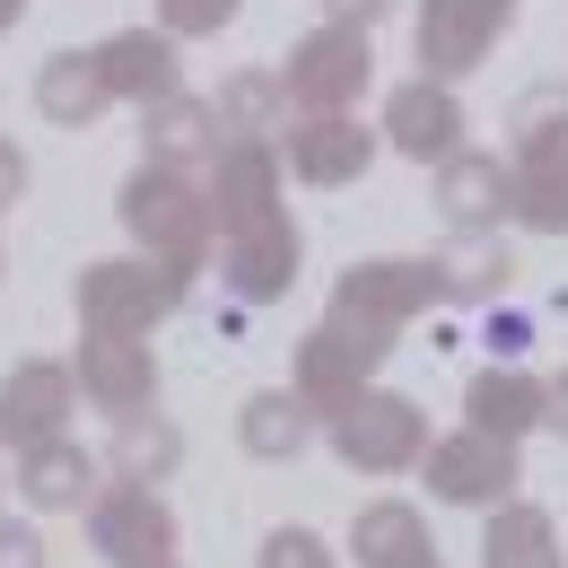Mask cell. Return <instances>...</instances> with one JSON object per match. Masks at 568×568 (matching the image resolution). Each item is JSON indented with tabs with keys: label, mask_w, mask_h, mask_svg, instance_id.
I'll use <instances>...</instances> for the list:
<instances>
[{
	"label": "cell",
	"mask_w": 568,
	"mask_h": 568,
	"mask_svg": "<svg viewBox=\"0 0 568 568\" xmlns=\"http://www.w3.org/2000/svg\"><path fill=\"white\" fill-rule=\"evenodd\" d=\"M525 342H534V324H525L516 306H498V315H490V351H498V358H516Z\"/></svg>",
	"instance_id": "1f68e13d"
},
{
	"label": "cell",
	"mask_w": 568,
	"mask_h": 568,
	"mask_svg": "<svg viewBox=\"0 0 568 568\" xmlns=\"http://www.w3.org/2000/svg\"><path fill=\"white\" fill-rule=\"evenodd\" d=\"M79 403V367L62 358H18L0 376V446H36V437H62Z\"/></svg>",
	"instance_id": "4fadbf2b"
},
{
	"label": "cell",
	"mask_w": 568,
	"mask_h": 568,
	"mask_svg": "<svg viewBox=\"0 0 568 568\" xmlns=\"http://www.w3.org/2000/svg\"><path fill=\"white\" fill-rule=\"evenodd\" d=\"M236 9H245V0H158V27L184 44V36H219Z\"/></svg>",
	"instance_id": "f1b7e54d"
},
{
	"label": "cell",
	"mask_w": 568,
	"mask_h": 568,
	"mask_svg": "<svg viewBox=\"0 0 568 568\" xmlns=\"http://www.w3.org/2000/svg\"><path fill=\"white\" fill-rule=\"evenodd\" d=\"M281 123H288L281 71H236L227 88H219V132H227V141H272Z\"/></svg>",
	"instance_id": "484cf974"
},
{
	"label": "cell",
	"mask_w": 568,
	"mask_h": 568,
	"mask_svg": "<svg viewBox=\"0 0 568 568\" xmlns=\"http://www.w3.org/2000/svg\"><path fill=\"white\" fill-rule=\"evenodd\" d=\"M0 568H44V534L36 525H0Z\"/></svg>",
	"instance_id": "4dcf8cb0"
},
{
	"label": "cell",
	"mask_w": 568,
	"mask_h": 568,
	"mask_svg": "<svg viewBox=\"0 0 568 568\" xmlns=\"http://www.w3.org/2000/svg\"><path fill=\"white\" fill-rule=\"evenodd\" d=\"M385 149L412 158V166H446L464 149V97H455V79H428V71L403 79L385 97Z\"/></svg>",
	"instance_id": "30bf717a"
},
{
	"label": "cell",
	"mask_w": 568,
	"mask_h": 568,
	"mask_svg": "<svg viewBox=\"0 0 568 568\" xmlns=\"http://www.w3.org/2000/svg\"><path fill=\"white\" fill-rule=\"evenodd\" d=\"M297 263H306V236H297V219L272 211L254 219V227H227V245H219V281L236 288L245 306H272L297 288Z\"/></svg>",
	"instance_id": "9c48e42d"
},
{
	"label": "cell",
	"mask_w": 568,
	"mask_h": 568,
	"mask_svg": "<svg viewBox=\"0 0 568 568\" xmlns=\"http://www.w3.org/2000/svg\"><path fill=\"white\" fill-rule=\"evenodd\" d=\"M88 542H97V560H114V568H166L175 560V507L149 481H105L88 498Z\"/></svg>",
	"instance_id": "8992f818"
},
{
	"label": "cell",
	"mask_w": 568,
	"mask_h": 568,
	"mask_svg": "<svg viewBox=\"0 0 568 568\" xmlns=\"http://www.w3.org/2000/svg\"><path fill=\"white\" fill-rule=\"evenodd\" d=\"M437 211L455 236H490L498 219L516 211V166H498L481 149H455L446 166H437Z\"/></svg>",
	"instance_id": "9a60e30c"
},
{
	"label": "cell",
	"mask_w": 568,
	"mask_h": 568,
	"mask_svg": "<svg viewBox=\"0 0 568 568\" xmlns=\"http://www.w3.org/2000/svg\"><path fill=\"white\" fill-rule=\"evenodd\" d=\"M324 9H333V18H342V27H376V18H385V9H394V0H324Z\"/></svg>",
	"instance_id": "836d02e7"
},
{
	"label": "cell",
	"mask_w": 568,
	"mask_h": 568,
	"mask_svg": "<svg viewBox=\"0 0 568 568\" xmlns=\"http://www.w3.org/2000/svg\"><path fill=\"white\" fill-rule=\"evenodd\" d=\"M507 272H516V263H507V245H498V227H490V236H455V245L437 254V281H446V297H473V306H481V297L498 306V288H507Z\"/></svg>",
	"instance_id": "4316f807"
},
{
	"label": "cell",
	"mask_w": 568,
	"mask_h": 568,
	"mask_svg": "<svg viewBox=\"0 0 568 568\" xmlns=\"http://www.w3.org/2000/svg\"><path fill=\"white\" fill-rule=\"evenodd\" d=\"M516 227L525 236H568V141L516 149Z\"/></svg>",
	"instance_id": "603a6c76"
},
{
	"label": "cell",
	"mask_w": 568,
	"mask_h": 568,
	"mask_svg": "<svg viewBox=\"0 0 568 568\" xmlns=\"http://www.w3.org/2000/svg\"><path fill=\"white\" fill-rule=\"evenodd\" d=\"M263 568H333V551H324V534L281 525V534H263Z\"/></svg>",
	"instance_id": "f546056e"
},
{
	"label": "cell",
	"mask_w": 568,
	"mask_h": 568,
	"mask_svg": "<svg viewBox=\"0 0 568 568\" xmlns=\"http://www.w3.org/2000/svg\"><path fill=\"white\" fill-rule=\"evenodd\" d=\"M184 464V428L158 420V412H132V420H114V481H166Z\"/></svg>",
	"instance_id": "d4e9b609"
},
{
	"label": "cell",
	"mask_w": 568,
	"mask_h": 568,
	"mask_svg": "<svg viewBox=\"0 0 568 568\" xmlns=\"http://www.w3.org/2000/svg\"><path fill=\"white\" fill-rule=\"evenodd\" d=\"M516 27V0H420L412 44L428 79H473L498 53V36Z\"/></svg>",
	"instance_id": "52a82bcc"
},
{
	"label": "cell",
	"mask_w": 568,
	"mask_h": 568,
	"mask_svg": "<svg viewBox=\"0 0 568 568\" xmlns=\"http://www.w3.org/2000/svg\"><path fill=\"white\" fill-rule=\"evenodd\" d=\"M420 473H428V498H446V507H481V516H490L498 498H516V446L490 437V428L428 437Z\"/></svg>",
	"instance_id": "ba28073f"
},
{
	"label": "cell",
	"mask_w": 568,
	"mask_h": 568,
	"mask_svg": "<svg viewBox=\"0 0 568 568\" xmlns=\"http://www.w3.org/2000/svg\"><path fill=\"white\" fill-rule=\"evenodd\" d=\"M542 394H551V420H542V428H560V437H568V367L551 376V385H542Z\"/></svg>",
	"instance_id": "e575fe53"
},
{
	"label": "cell",
	"mask_w": 568,
	"mask_h": 568,
	"mask_svg": "<svg viewBox=\"0 0 568 568\" xmlns=\"http://www.w3.org/2000/svg\"><path fill=\"white\" fill-rule=\"evenodd\" d=\"M385 568H446V560H437V542H412L403 560H385Z\"/></svg>",
	"instance_id": "d590c367"
},
{
	"label": "cell",
	"mask_w": 568,
	"mask_h": 568,
	"mask_svg": "<svg viewBox=\"0 0 568 568\" xmlns=\"http://www.w3.org/2000/svg\"><path fill=\"white\" fill-rule=\"evenodd\" d=\"M105 105H114V88H105V62H97V53H44V71H36V114H44V123L88 132Z\"/></svg>",
	"instance_id": "44dd1931"
},
{
	"label": "cell",
	"mask_w": 568,
	"mask_h": 568,
	"mask_svg": "<svg viewBox=\"0 0 568 568\" xmlns=\"http://www.w3.org/2000/svg\"><path fill=\"white\" fill-rule=\"evenodd\" d=\"M18 490H27L36 516H79L105 481H97V455H88V446H71V437H36V446H18Z\"/></svg>",
	"instance_id": "e0dca14e"
},
{
	"label": "cell",
	"mask_w": 568,
	"mask_h": 568,
	"mask_svg": "<svg viewBox=\"0 0 568 568\" xmlns=\"http://www.w3.org/2000/svg\"><path fill=\"white\" fill-rule=\"evenodd\" d=\"M437 297H446L437 263H420V254H376V263H351V272L333 281L324 324H342L351 342H367V351L394 358V333H403L412 315H428Z\"/></svg>",
	"instance_id": "6da1fadb"
},
{
	"label": "cell",
	"mask_w": 568,
	"mask_h": 568,
	"mask_svg": "<svg viewBox=\"0 0 568 568\" xmlns=\"http://www.w3.org/2000/svg\"><path fill=\"white\" fill-rule=\"evenodd\" d=\"M18 18H27V0H0V36H9V27H18Z\"/></svg>",
	"instance_id": "8d00e7d4"
},
{
	"label": "cell",
	"mask_w": 568,
	"mask_h": 568,
	"mask_svg": "<svg viewBox=\"0 0 568 568\" xmlns=\"http://www.w3.org/2000/svg\"><path fill=\"white\" fill-rule=\"evenodd\" d=\"M281 175H288L281 141H219V158H211V219H219V236L281 211Z\"/></svg>",
	"instance_id": "7c38bea8"
},
{
	"label": "cell",
	"mask_w": 568,
	"mask_h": 568,
	"mask_svg": "<svg viewBox=\"0 0 568 568\" xmlns=\"http://www.w3.org/2000/svg\"><path fill=\"white\" fill-rule=\"evenodd\" d=\"M481 568H568L551 507H534V498H498L490 525H481Z\"/></svg>",
	"instance_id": "ffe728a7"
},
{
	"label": "cell",
	"mask_w": 568,
	"mask_h": 568,
	"mask_svg": "<svg viewBox=\"0 0 568 568\" xmlns=\"http://www.w3.org/2000/svg\"><path fill=\"white\" fill-rule=\"evenodd\" d=\"M464 412H473V428H490V437H534V428L551 420V394L534 385V376H516V367H481L473 376V394H464Z\"/></svg>",
	"instance_id": "7402d4cb"
},
{
	"label": "cell",
	"mask_w": 568,
	"mask_h": 568,
	"mask_svg": "<svg viewBox=\"0 0 568 568\" xmlns=\"http://www.w3.org/2000/svg\"><path fill=\"white\" fill-rule=\"evenodd\" d=\"M141 141H149V158L158 166H211L219 158V105H202V97H158V105H141Z\"/></svg>",
	"instance_id": "d6986e66"
},
{
	"label": "cell",
	"mask_w": 568,
	"mask_h": 568,
	"mask_svg": "<svg viewBox=\"0 0 568 568\" xmlns=\"http://www.w3.org/2000/svg\"><path fill=\"white\" fill-rule=\"evenodd\" d=\"M507 132H516V149L568 141V88H560V79H551V88H525V97H516V114H507Z\"/></svg>",
	"instance_id": "83f0119b"
},
{
	"label": "cell",
	"mask_w": 568,
	"mask_h": 568,
	"mask_svg": "<svg viewBox=\"0 0 568 568\" xmlns=\"http://www.w3.org/2000/svg\"><path fill=\"white\" fill-rule=\"evenodd\" d=\"M79 394L97 403V412H114V420H132L158 403V358H149L141 333H88L79 342Z\"/></svg>",
	"instance_id": "5bb4252c"
},
{
	"label": "cell",
	"mask_w": 568,
	"mask_h": 568,
	"mask_svg": "<svg viewBox=\"0 0 568 568\" xmlns=\"http://www.w3.org/2000/svg\"><path fill=\"white\" fill-rule=\"evenodd\" d=\"M281 158H288L297 184L342 193V184H358L376 166V132L358 114H297V123H281Z\"/></svg>",
	"instance_id": "8fae6325"
},
{
	"label": "cell",
	"mask_w": 568,
	"mask_h": 568,
	"mask_svg": "<svg viewBox=\"0 0 568 568\" xmlns=\"http://www.w3.org/2000/svg\"><path fill=\"white\" fill-rule=\"evenodd\" d=\"M236 437H245V455H263V464H288V455L315 437V403H306L297 385H272V394H254V403L236 412Z\"/></svg>",
	"instance_id": "cb8c5ba5"
},
{
	"label": "cell",
	"mask_w": 568,
	"mask_h": 568,
	"mask_svg": "<svg viewBox=\"0 0 568 568\" xmlns=\"http://www.w3.org/2000/svg\"><path fill=\"white\" fill-rule=\"evenodd\" d=\"M376 367H385V351H367V342H351L342 324H315V333L297 342V376H288V385H297V394L315 403V420H324V412H333L342 394H358V385H367Z\"/></svg>",
	"instance_id": "ac0fdd59"
},
{
	"label": "cell",
	"mask_w": 568,
	"mask_h": 568,
	"mask_svg": "<svg viewBox=\"0 0 568 568\" xmlns=\"http://www.w3.org/2000/svg\"><path fill=\"white\" fill-rule=\"evenodd\" d=\"M376 79V53H367V27H342V18H324L315 36H297L281 62V88L297 114H351L358 88Z\"/></svg>",
	"instance_id": "5b68a950"
},
{
	"label": "cell",
	"mask_w": 568,
	"mask_h": 568,
	"mask_svg": "<svg viewBox=\"0 0 568 568\" xmlns=\"http://www.w3.org/2000/svg\"><path fill=\"white\" fill-rule=\"evenodd\" d=\"M166 568H175V560H166Z\"/></svg>",
	"instance_id": "74e56055"
},
{
	"label": "cell",
	"mask_w": 568,
	"mask_h": 568,
	"mask_svg": "<svg viewBox=\"0 0 568 568\" xmlns=\"http://www.w3.org/2000/svg\"><path fill=\"white\" fill-rule=\"evenodd\" d=\"M123 227H132V245L158 254V263H184V272H202V254H211V184H193L184 166H158L149 158L141 175L123 184Z\"/></svg>",
	"instance_id": "7a4b0ae2"
},
{
	"label": "cell",
	"mask_w": 568,
	"mask_h": 568,
	"mask_svg": "<svg viewBox=\"0 0 568 568\" xmlns=\"http://www.w3.org/2000/svg\"><path fill=\"white\" fill-rule=\"evenodd\" d=\"M18 193H27V158H18V149L0 141V211H9V202H18Z\"/></svg>",
	"instance_id": "d6a6232c"
},
{
	"label": "cell",
	"mask_w": 568,
	"mask_h": 568,
	"mask_svg": "<svg viewBox=\"0 0 568 568\" xmlns=\"http://www.w3.org/2000/svg\"><path fill=\"white\" fill-rule=\"evenodd\" d=\"M97 62H105V88H114L123 105H158V97L184 88V53H175L166 27H123V36H105Z\"/></svg>",
	"instance_id": "2e32d148"
},
{
	"label": "cell",
	"mask_w": 568,
	"mask_h": 568,
	"mask_svg": "<svg viewBox=\"0 0 568 568\" xmlns=\"http://www.w3.org/2000/svg\"><path fill=\"white\" fill-rule=\"evenodd\" d=\"M193 272L158 263V254H114V263H79V333H149L158 315L184 306Z\"/></svg>",
	"instance_id": "277c9868"
},
{
	"label": "cell",
	"mask_w": 568,
	"mask_h": 568,
	"mask_svg": "<svg viewBox=\"0 0 568 568\" xmlns=\"http://www.w3.org/2000/svg\"><path fill=\"white\" fill-rule=\"evenodd\" d=\"M324 437H333V455L351 464V473H412L428 455V412L412 394H385V385H358L342 394L333 412H324Z\"/></svg>",
	"instance_id": "3957f363"
}]
</instances>
